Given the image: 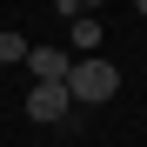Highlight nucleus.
<instances>
[{"label":"nucleus","instance_id":"f257e3e1","mask_svg":"<svg viewBox=\"0 0 147 147\" xmlns=\"http://www.w3.org/2000/svg\"><path fill=\"white\" fill-rule=\"evenodd\" d=\"M67 94H74V107H107L114 94H120V67L100 60V54H74V67H67Z\"/></svg>","mask_w":147,"mask_h":147},{"label":"nucleus","instance_id":"f03ea898","mask_svg":"<svg viewBox=\"0 0 147 147\" xmlns=\"http://www.w3.org/2000/svg\"><path fill=\"white\" fill-rule=\"evenodd\" d=\"M67 114H74L67 80H34V94H27V120H40V127H60Z\"/></svg>","mask_w":147,"mask_h":147},{"label":"nucleus","instance_id":"7ed1b4c3","mask_svg":"<svg viewBox=\"0 0 147 147\" xmlns=\"http://www.w3.org/2000/svg\"><path fill=\"white\" fill-rule=\"evenodd\" d=\"M27 67H34V80H67L74 54H60V47H27Z\"/></svg>","mask_w":147,"mask_h":147},{"label":"nucleus","instance_id":"20e7f679","mask_svg":"<svg viewBox=\"0 0 147 147\" xmlns=\"http://www.w3.org/2000/svg\"><path fill=\"white\" fill-rule=\"evenodd\" d=\"M74 54H100V13H74Z\"/></svg>","mask_w":147,"mask_h":147},{"label":"nucleus","instance_id":"39448f33","mask_svg":"<svg viewBox=\"0 0 147 147\" xmlns=\"http://www.w3.org/2000/svg\"><path fill=\"white\" fill-rule=\"evenodd\" d=\"M13 60H27V40H20L13 27H0V67H13Z\"/></svg>","mask_w":147,"mask_h":147},{"label":"nucleus","instance_id":"423d86ee","mask_svg":"<svg viewBox=\"0 0 147 147\" xmlns=\"http://www.w3.org/2000/svg\"><path fill=\"white\" fill-rule=\"evenodd\" d=\"M74 13H100V0H74Z\"/></svg>","mask_w":147,"mask_h":147},{"label":"nucleus","instance_id":"0eeeda50","mask_svg":"<svg viewBox=\"0 0 147 147\" xmlns=\"http://www.w3.org/2000/svg\"><path fill=\"white\" fill-rule=\"evenodd\" d=\"M54 7H60V13H67V20H74V0H54Z\"/></svg>","mask_w":147,"mask_h":147},{"label":"nucleus","instance_id":"6e6552de","mask_svg":"<svg viewBox=\"0 0 147 147\" xmlns=\"http://www.w3.org/2000/svg\"><path fill=\"white\" fill-rule=\"evenodd\" d=\"M134 7H140V13H147V0H134Z\"/></svg>","mask_w":147,"mask_h":147}]
</instances>
